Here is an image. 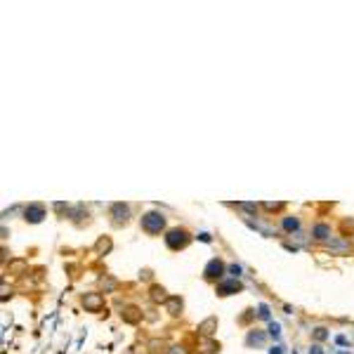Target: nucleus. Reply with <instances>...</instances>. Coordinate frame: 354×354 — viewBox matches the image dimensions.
Instances as JSON below:
<instances>
[{
	"label": "nucleus",
	"instance_id": "6e6552de",
	"mask_svg": "<svg viewBox=\"0 0 354 354\" xmlns=\"http://www.w3.org/2000/svg\"><path fill=\"white\" fill-rule=\"evenodd\" d=\"M269 333H272L274 338L281 336V328H279V324H274V321H272V324H269Z\"/></svg>",
	"mask_w": 354,
	"mask_h": 354
},
{
	"label": "nucleus",
	"instance_id": "9d476101",
	"mask_svg": "<svg viewBox=\"0 0 354 354\" xmlns=\"http://www.w3.org/2000/svg\"><path fill=\"white\" fill-rule=\"evenodd\" d=\"M283 227L288 229V232H293V229H298V220H286V222H283Z\"/></svg>",
	"mask_w": 354,
	"mask_h": 354
},
{
	"label": "nucleus",
	"instance_id": "f3484780",
	"mask_svg": "<svg viewBox=\"0 0 354 354\" xmlns=\"http://www.w3.org/2000/svg\"><path fill=\"white\" fill-rule=\"evenodd\" d=\"M269 354H281V347H272V352Z\"/></svg>",
	"mask_w": 354,
	"mask_h": 354
},
{
	"label": "nucleus",
	"instance_id": "ddd939ff",
	"mask_svg": "<svg viewBox=\"0 0 354 354\" xmlns=\"http://www.w3.org/2000/svg\"><path fill=\"white\" fill-rule=\"evenodd\" d=\"M260 317H262V319H269V312H267V307H264V305L260 307Z\"/></svg>",
	"mask_w": 354,
	"mask_h": 354
},
{
	"label": "nucleus",
	"instance_id": "20e7f679",
	"mask_svg": "<svg viewBox=\"0 0 354 354\" xmlns=\"http://www.w3.org/2000/svg\"><path fill=\"white\" fill-rule=\"evenodd\" d=\"M241 291V283L236 281H225V283H220V288H218V293H222V295H232V293H238Z\"/></svg>",
	"mask_w": 354,
	"mask_h": 354
},
{
	"label": "nucleus",
	"instance_id": "f8f14e48",
	"mask_svg": "<svg viewBox=\"0 0 354 354\" xmlns=\"http://www.w3.org/2000/svg\"><path fill=\"white\" fill-rule=\"evenodd\" d=\"M317 234H319V238H326L328 229H326V227H317Z\"/></svg>",
	"mask_w": 354,
	"mask_h": 354
},
{
	"label": "nucleus",
	"instance_id": "4468645a",
	"mask_svg": "<svg viewBox=\"0 0 354 354\" xmlns=\"http://www.w3.org/2000/svg\"><path fill=\"white\" fill-rule=\"evenodd\" d=\"M317 338H319V340H324V338H326V331H324V328H319V331H317Z\"/></svg>",
	"mask_w": 354,
	"mask_h": 354
},
{
	"label": "nucleus",
	"instance_id": "f257e3e1",
	"mask_svg": "<svg viewBox=\"0 0 354 354\" xmlns=\"http://www.w3.org/2000/svg\"><path fill=\"white\" fill-rule=\"evenodd\" d=\"M165 243L170 245L173 250H177V248H184V245L189 243V234H187L184 229H173L170 234L165 236Z\"/></svg>",
	"mask_w": 354,
	"mask_h": 354
},
{
	"label": "nucleus",
	"instance_id": "423d86ee",
	"mask_svg": "<svg viewBox=\"0 0 354 354\" xmlns=\"http://www.w3.org/2000/svg\"><path fill=\"white\" fill-rule=\"evenodd\" d=\"M83 302H85V307H90V309H100V307H102V298L97 295V293H92V295H85V298H83Z\"/></svg>",
	"mask_w": 354,
	"mask_h": 354
},
{
	"label": "nucleus",
	"instance_id": "7ed1b4c3",
	"mask_svg": "<svg viewBox=\"0 0 354 354\" xmlns=\"http://www.w3.org/2000/svg\"><path fill=\"white\" fill-rule=\"evenodd\" d=\"M222 272H225V264L220 260H210L208 267H206V276L208 279H218V276H222Z\"/></svg>",
	"mask_w": 354,
	"mask_h": 354
},
{
	"label": "nucleus",
	"instance_id": "2eb2a0df",
	"mask_svg": "<svg viewBox=\"0 0 354 354\" xmlns=\"http://www.w3.org/2000/svg\"><path fill=\"white\" fill-rule=\"evenodd\" d=\"M232 274H236V276H238V274H241V267H238V264H232Z\"/></svg>",
	"mask_w": 354,
	"mask_h": 354
},
{
	"label": "nucleus",
	"instance_id": "0eeeda50",
	"mask_svg": "<svg viewBox=\"0 0 354 354\" xmlns=\"http://www.w3.org/2000/svg\"><path fill=\"white\" fill-rule=\"evenodd\" d=\"M114 218H116V222H120V220L125 222L127 220V208L123 203H116V206H114Z\"/></svg>",
	"mask_w": 354,
	"mask_h": 354
},
{
	"label": "nucleus",
	"instance_id": "1a4fd4ad",
	"mask_svg": "<svg viewBox=\"0 0 354 354\" xmlns=\"http://www.w3.org/2000/svg\"><path fill=\"white\" fill-rule=\"evenodd\" d=\"M151 295H154V300H161V302L165 300V291H163V288H154V293H151Z\"/></svg>",
	"mask_w": 354,
	"mask_h": 354
},
{
	"label": "nucleus",
	"instance_id": "39448f33",
	"mask_svg": "<svg viewBox=\"0 0 354 354\" xmlns=\"http://www.w3.org/2000/svg\"><path fill=\"white\" fill-rule=\"evenodd\" d=\"M26 220H31V222H40V220H43V208H40V206H28Z\"/></svg>",
	"mask_w": 354,
	"mask_h": 354
},
{
	"label": "nucleus",
	"instance_id": "dca6fc26",
	"mask_svg": "<svg viewBox=\"0 0 354 354\" xmlns=\"http://www.w3.org/2000/svg\"><path fill=\"white\" fill-rule=\"evenodd\" d=\"M309 352H312V354H324V352H321V347H312Z\"/></svg>",
	"mask_w": 354,
	"mask_h": 354
},
{
	"label": "nucleus",
	"instance_id": "9b49d317",
	"mask_svg": "<svg viewBox=\"0 0 354 354\" xmlns=\"http://www.w3.org/2000/svg\"><path fill=\"white\" fill-rule=\"evenodd\" d=\"M170 309H173V314H177V309H182V302L180 300H173V302H170Z\"/></svg>",
	"mask_w": 354,
	"mask_h": 354
},
{
	"label": "nucleus",
	"instance_id": "f03ea898",
	"mask_svg": "<svg viewBox=\"0 0 354 354\" xmlns=\"http://www.w3.org/2000/svg\"><path fill=\"white\" fill-rule=\"evenodd\" d=\"M163 225H165V220H163V215H158V213H149V215L142 218V227H144L146 232H151V234L161 232Z\"/></svg>",
	"mask_w": 354,
	"mask_h": 354
}]
</instances>
